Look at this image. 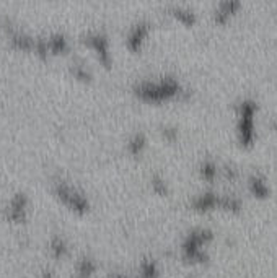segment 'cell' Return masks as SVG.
<instances>
[{"label": "cell", "instance_id": "cell-3", "mask_svg": "<svg viewBox=\"0 0 277 278\" xmlns=\"http://www.w3.org/2000/svg\"><path fill=\"white\" fill-rule=\"evenodd\" d=\"M87 44L91 46L95 51H97L100 55H101V59L103 62H109V41H108V37L104 36L103 33H91L87 36Z\"/></svg>", "mask_w": 277, "mask_h": 278}, {"label": "cell", "instance_id": "cell-2", "mask_svg": "<svg viewBox=\"0 0 277 278\" xmlns=\"http://www.w3.org/2000/svg\"><path fill=\"white\" fill-rule=\"evenodd\" d=\"M56 192L62 198V202L65 205L72 207L73 210H80V212H85L88 208V200L85 197L79 189H75L65 182H57L56 184Z\"/></svg>", "mask_w": 277, "mask_h": 278}, {"label": "cell", "instance_id": "cell-7", "mask_svg": "<svg viewBox=\"0 0 277 278\" xmlns=\"http://www.w3.org/2000/svg\"><path fill=\"white\" fill-rule=\"evenodd\" d=\"M51 249H52V252L59 257L65 252V243H64V239L61 237H54V241L51 244Z\"/></svg>", "mask_w": 277, "mask_h": 278}, {"label": "cell", "instance_id": "cell-5", "mask_svg": "<svg viewBox=\"0 0 277 278\" xmlns=\"http://www.w3.org/2000/svg\"><path fill=\"white\" fill-rule=\"evenodd\" d=\"M26 205L28 200L25 194H16L12 200H10V207H8V215L13 220H23L25 212H26Z\"/></svg>", "mask_w": 277, "mask_h": 278}, {"label": "cell", "instance_id": "cell-6", "mask_svg": "<svg viewBox=\"0 0 277 278\" xmlns=\"http://www.w3.org/2000/svg\"><path fill=\"white\" fill-rule=\"evenodd\" d=\"M145 137H144V133H136L131 140H129V150L132 151V153H140L142 150H144V147H145Z\"/></svg>", "mask_w": 277, "mask_h": 278}, {"label": "cell", "instance_id": "cell-1", "mask_svg": "<svg viewBox=\"0 0 277 278\" xmlns=\"http://www.w3.org/2000/svg\"><path fill=\"white\" fill-rule=\"evenodd\" d=\"M178 88L175 80H157V82H140L137 85V94L145 100H161L173 94Z\"/></svg>", "mask_w": 277, "mask_h": 278}, {"label": "cell", "instance_id": "cell-4", "mask_svg": "<svg viewBox=\"0 0 277 278\" xmlns=\"http://www.w3.org/2000/svg\"><path fill=\"white\" fill-rule=\"evenodd\" d=\"M147 34H149V25L147 23L140 22L136 26H132L129 34H127V44H129L131 49L132 51L140 49V46H142V43L145 41Z\"/></svg>", "mask_w": 277, "mask_h": 278}]
</instances>
